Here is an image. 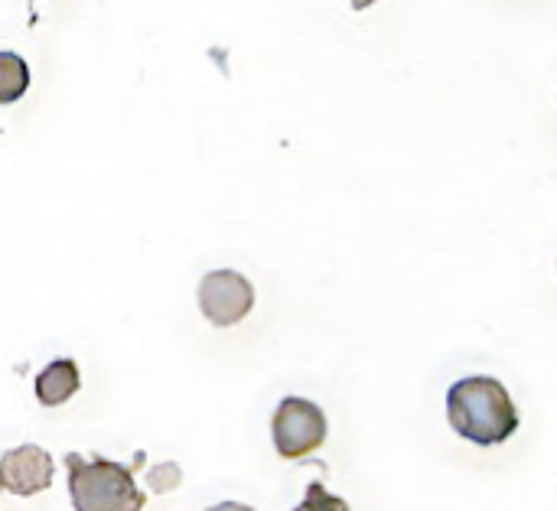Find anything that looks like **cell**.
Segmentation results:
<instances>
[{
	"mask_svg": "<svg viewBox=\"0 0 557 511\" xmlns=\"http://www.w3.org/2000/svg\"><path fill=\"white\" fill-rule=\"evenodd\" d=\"M447 421L463 440L476 447H499L519 431V408L503 382L473 375L450 385Z\"/></svg>",
	"mask_w": 557,
	"mask_h": 511,
	"instance_id": "cell-1",
	"label": "cell"
},
{
	"mask_svg": "<svg viewBox=\"0 0 557 511\" xmlns=\"http://www.w3.org/2000/svg\"><path fill=\"white\" fill-rule=\"evenodd\" d=\"M69 466V496L75 511H140L147 496L134 483V470L104 457H65Z\"/></svg>",
	"mask_w": 557,
	"mask_h": 511,
	"instance_id": "cell-2",
	"label": "cell"
},
{
	"mask_svg": "<svg viewBox=\"0 0 557 511\" xmlns=\"http://www.w3.org/2000/svg\"><path fill=\"white\" fill-rule=\"evenodd\" d=\"M0 489H3V473H0Z\"/></svg>",
	"mask_w": 557,
	"mask_h": 511,
	"instance_id": "cell-12",
	"label": "cell"
},
{
	"mask_svg": "<svg viewBox=\"0 0 557 511\" xmlns=\"http://www.w3.org/2000/svg\"><path fill=\"white\" fill-rule=\"evenodd\" d=\"M255 307V287L238 271H212L199 281V310L202 316L225 329L242 323Z\"/></svg>",
	"mask_w": 557,
	"mask_h": 511,
	"instance_id": "cell-4",
	"label": "cell"
},
{
	"mask_svg": "<svg viewBox=\"0 0 557 511\" xmlns=\"http://www.w3.org/2000/svg\"><path fill=\"white\" fill-rule=\"evenodd\" d=\"M326 414L320 404L307 398H284L274 411L271 434H274V450L284 460H304L313 450L326 444Z\"/></svg>",
	"mask_w": 557,
	"mask_h": 511,
	"instance_id": "cell-3",
	"label": "cell"
},
{
	"mask_svg": "<svg viewBox=\"0 0 557 511\" xmlns=\"http://www.w3.org/2000/svg\"><path fill=\"white\" fill-rule=\"evenodd\" d=\"M147 486L153 489V493H173L176 486H180V466L176 463H163V466H157V470H150L147 473Z\"/></svg>",
	"mask_w": 557,
	"mask_h": 511,
	"instance_id": "cell-9",
	"label": "cell"
},
{
	"mask_svg": "<svg viewBox=\"0 0 557 511\" xmlns=\"http://www.w3.org/2000/svg\"><path fill=\"white\" fill-rule=\"evenodd\" d=\"M372 3H375V0H352L356 10H366V7H372Z\"/></svg>",
	"mask_w": 557,
	"mask_h": 511,
	"instance_id": "cell-11",
	"label": "cell"
},
{
	"mask_svg": "<svg viewBox=\"0 0 557 511\" xmlns=\"http://www.w3.org/2000/svg\"><path fill=\"white\" fill-rule=\"evenodd\" d=\"M206 511H255L251 506H242V502H219V506H212V509Z\"/></svg>",
	"mask_w": 557,
	"mask_h": 511,
	"instance_id": "cell-10",
	"label": "cell"
},
{
	"mask_svg": "<svg viewBox=\"0 0 557 511\" xmlns=\"http://www.w3.org/2000/svg\"><path fill=\"white\" fill-rule=\"evenodd\" d=\"M0 473H3V486L13 493V496H36V493H46L52 486V476H55V463L52 457L36 447V444H23V447H13L3 453L0 460Z\"/></svg>",
	"mask_w": 557,
	"mask_h": 511,
	"instance_id": "cell-5",
	"label": "cell"
},
{
	"mask_svg": "<svg viewBox=\"0 0 557 511\" xmlns=\"http://www.w3.org/2000/svg\"><path fill=\"white\" fill-rule=\"evenodd\" d=\"M78 385H82L78 365H75L72 359H55V362H49V365L36 375L33 391H36V401H39L42 408H59V404H65V401L78 391Z\"/></svg>",
	"mask_w": 557,
	"mask_h": 511,
	"instance_id": "cell-6",
	"label": "cell"
},
{
	"mask_svg": "<svg viewBox=\"0 0 557 511\" xmlns=\"http://www.w3.org/2000/svg\"><path fill=\"white\" fill-rule=\"evenodd\" d=\"M29 88V65L16 55L0 49V104H13Z\"/></svg>",
	"mask_w": 557,
	"mask_h": 511,
	"instance_id": "cell-7",
	"label": "cell"
},
{
	"mask_svg": "<svg viewBox=\"0 0 557 511\" xmlns=\"http://www.w3.org/2000/svg\"><path fill=\"white\" fill-rule=\"evenodd\" d=\"M294 511H349V502H346V499H339V496H333V493L317 479V483H310V486H307L304 502H300Z\"/></svg>",
	"mask_w": 557,
	"mask_h": 511,
	"instance_id": "cell-8",
	"label": "cell"
}]
</instances>
